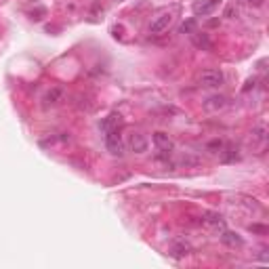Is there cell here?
<instances>
[{
    "label": "cell",
    "mask_w": 269,
    "mask_h": 269,
    "mask_svg": "<svg viewBox=\"0 0 269 269\" xmlns=\"http://www.w3.org/2000/svg\"><path fill=\"white\" fill-rule=\"evenodd\" d=\"M175 21V11H164L160 15L154 17V21L149 23V34L152 36H162L164 32H168V27Z\"/></svg>",
    "instance_id": "obj_1"
},
{
    "label": "cell",
    "mask_w": 269,
    "mask_h": 269,
    "mask_svg": "<svg viewBox=\"0 0 269 269\" xmlns=\"http://www.w3.org/2000/svg\"><path fill=\"white\" fill-rule=\"evenodd\" d=\"M198 82H200L202 86H206V88H217V86H221L225 82V76H223L221 69L208 67V69H204L200 76H198Z\"/></svg>",
    "instance_id": "obj_2"
},
{
    "label": "cell",
    "mask_w": 269,
    "mask_h": 269,
    "mask_svg": "<svg viewBox=\"0 0 269 269\" xmlns=\"http://www.w3.org/2000/svg\"><path fill=\"white\" fill-rule=\"evenodd\" d=\"M105 145L109 149V154H114V156H122V139L120 135H118V128L116 131H107L105 133Z\"/></svg>",
    "instance_id": "obj_3"
},
{
    "label": "cell",
    "mask_w": 269,
    "mask_h": 269,
    "mask_svg": "<svg viewBox=\"0 0 269 269\" xmlns=\"http://www.w3.org/2000/svg\"><path fill=\"white\" fill-rule=\"evenodd\" d=\"M152 139H154V145H156L158 149H160L162 154H171L173 149H175L173 139L168 137L166 133H160V131H158V133H154V137H152Z\"/></svg>",
    "instance_id": "obj_4"
},
{
    "label": "cell",
    "mask_w": 269,
    "mask_h": 269,
    "mask_svg": "<svg viewBox=\"0 0 269 269\" xmlns=\"http://www.w3.org/2000/svg\"><path fill=\"white\" fill-rule=\"evenodd\" d=\"M219 4H221V0H202V2H198L194 6V13H196V17H206V15L215 13Z\"/></svg>",
    "instance_id": "obj_5"
},
{
    "label": "cell",
    "mask_w": 269,
    "mask_h": 269,
    "mask_svg": "<svg viewBox=\"0 0 269 269\" xmlns=\"http://www.w3.org/2000/svg\"><path fill=\"white\" fill-rule=\"evenodd\" d=\"M128 149H131L133 154H143L147 152V139L141 135V133H133L128 137Z\"/></svg>",
    "instance_id": "obj_6"
},
{
    "label": "cell",
    "mask_w": 269,
    "mask_h": 269,
    "mask_svg": "<svg viewBox=\"0 0 269 269\" xmlns=\"http://www.w3.org/2000/svg\"><path fill=\"white\" fill-rule=\"evenodd\" d=\"M225 105H227V97H223V95H213L204 101V107L208 112H221Z\"/></svg>",
    "instance_id": "obj_7"
},
{
    "label": "cell",
    "mask_w": 269,
    "mask_h": 269,
    "mask_svg": "<svg viewBox=\"0 0 269 269\" xmlns=\"http://www.w3.org/2000/svg\"><path fill=\"white\" fill-rule=\"evenodd\" d=\"M61 97H63V91L59 86H55V88H51V91H48L46 95H44V105H55L57 101H61Z\"/></svg>",
    "instance_id": "obj_8"
},
{
    "label": "cell",
    "mask_w": 269,
    "mask_h": 269,
    "mask_svg": "<svg viewBox=\"0 0 269 269\" xmlns=\"http://www.w3.org/2000/svg\"><path fill=\"white\" fill-rule=\"evenodd\" d=\"M265 141H267V128L263 124L253 128V145H265Z\"/></svg>",
    "instance_id": "obj_9"
},
{
    "label": "cell",
    "mask_w": 269,
    "mask_h": 269,
    "mask_svg": "<svg viewBox=\"0 0 269 269\" xmlns=\"http://www.w3.org/2000/svg\"><path fill=\"white\" fill-rule=\"evenodd\" d=\"M118 126H120V116H118V114H112V116H107L105 120L101 122V128H103V133H107V131H116Z\"/></svg>",
    "instance_id": "obj_10"
},
{
    "label": "cell",
    "mask_w": 269,
    "mask_h": 269,
    "mask_svg": "<svg viewBox=\"0 0 269 269\" xmlns=\"http://www.w3.org/2000/svg\"><path fill=\"white\" fill-rule=\"evenodd\" d=\"M221 240H223V244L232 246V248H236V246H242V238L238 236V234H234V232H223Z\"/></svg>",
    "instance_id": "obj_11"
},
{
    "label": "cell",
    "mask_w": 269,
    "mask_h": 269,
    "mask_svg": "<svg viewBox=\"0 0 269 269\" xmlns=\"http://www.w3.org/2000/svg\"><path fill=\"white\" fill-rule=\"evenodd\" d=\"M194 27H196V19H189V21H185V23H181V32L183 34H194Z\"/></svg>",
    "instance_id": "obj_12"
},
{
    "label": "cell",
    "mask_w": 269,
    "mask_h": 269,
    "mask_svg": "<svg viewBox=\"0 0 269 269\" xmlns=\"http://www.w3.org/2000/svg\"><path fill=\"white\" fill-rule=\"evenodd\" d=\"M194 42H196V46H204V48H211V40H208L206 36H198V34H194Z\"/></svg>",
    "instance_id": "obj_13"
},
{
    "label": "cell",
    "mask_w": 269,
    "mask_h": 269,
    "mask_svg": "<svg viewBox=\"0 0 269 269\" xmlns=\"http://www.w3.org/2000/svg\"><path fill=\"white\" fill-rule=\"evenodd\" d=\"M244 4H248V6H261L263 4V0H242Z\"/></svg>",
    "instance_id": "obj_14"
},
{
    "label": "cell",
    "mask_w": 269,
    "mask_h": 269,
    "mask_svg": "<svg viewBox=\"0 0 269 269\" xmlns=\"http://www.w3.org/2000/svg\"><path fill=\"white\" fill-rule=\"evenodd\" d=\"M251 232H261V234H265L267 229H265V227H261V225H251Z\"/></svg>",
    "instance_id": "obj_15"
}]
</instances>
